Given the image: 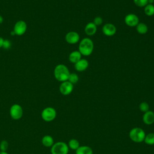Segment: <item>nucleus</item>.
<instances>
[{
	"label": "nucleus",
	"instance_id": "obj_1",
	"mask_svg": "<svg viewBox=\"0 0 154 154\" xmlns=\"http://www.w3.org/2000/svg\"><path fill=\"white\" fill-rule=\"evenodd\" d=\"M54 75L57 81L62 82L68 80L70 72L68 68L64 64H60L55 66Z\"/></svg>",
	"mask_w": 154,
	"mask_h": 154
},
{
	"label": "nucleus",
	"instance_id": "obj_2",
	"mask_svg": "<svg viewBox=\"0 0 154 154\" xmlns=\"http://www.w3.org/2000/svg\"><path fill=\"white\" fill-rule=\"evenodd\" d=\"M94 49V44L93 41L89 38H83L79 43V52L81 55L88 56L91 54Z\"/></svg>",
	"mask_w": 154,
	"mask_h": 154
},
{
	"label": "nucleus",
	"instance_id": "obj_3",
	"mask_svg": "<svg viewBox=\"0 0 154 154\" xmlns=\"http://www.w3.org/2000/svg\"><path fill=\"white\" fill-rule=\"evenodd\" d=\"M146 134L140 128H134L129 132V138L135 143H141L144 141Z\"/></svg>",
	"mask_w": 154,
	"mask_h": 154
},
{
	"label": "nucleus",
	"instance_id": "obj_4",
	"mask_svg": "<svg viewBox=\"0 0 154 154\" xmlns=\"http://www.w3.org/2000/svg\"><path fill=\"white\" fill-rule=\"evenodd\" d=\"M51 154H67L69 152V146L64 142H57L51 147Z\"/></svg>",
	"mask_w": 154,
	"mask_h": 154
},
{
	"label": "nucleus",
	"instance_id": "obj_5",
	"mask_svg": "<svg viewBox=\"0 0 154 154\" xmlns=\"http://www.w3.org/2000/svg\"><path fill=\"white\" fill-rule=\"evenodd\" d=\"M41 116L44 121L48 122H52L57 116V111L52 107H47L43 109L41 113Z\"/></svg>",
	"mask_w": 154,
	"mask_h": 154
},
{
	"label": "nucleus",
	"instance_id": "obj_6",
	"mask_svg": "<svg viewBox=\"0 0 154 154\" xmlns=\"http://www.w3.org/2000/svg\"><path fill=\"white\" fill-rule=\"evenodd\" d=\"M23 114V108L22 106L17 103L13 104L10 109V115L14 120L20 119Z\"/></svg>",
	"mask_w": 154,
	"mask_h": 154
},
{
	"label": "nucleus",
	"instance_id": "obj_7",
	"mask_svg": "<svg viewBox=\"0 0 154 154\" xmlns=\"http://www.w3.org/2000/svg\"><path fill=\"white\" fill-rule=\"evenodd\" d=\"M27 29V25L24 20H20L16 22L13 27V31L16 35H22L24 34Z\"/></svg>",
	"mask_w": 154,
	"mask_h": 154
},
{
	"label": "nucleus",
	"instance_id": "obj_8",
	"mask_svg": "<svg viewBox=\"0 0 154 154\" xmlns=\"http://www.w3.org/2000/svg\"><path fill=\"white\" fill-rule=\"evenodd\" d=\"M60 91L63 95L70 94L73 89V84L70 83L69 81H66L62 82L60 85Z\"/></svg>",
	"mask_w": 154,
	"mask_h": 154
},
{
	"label": "nucleus",
	"instance_id": "obj_9",
	"mask_svg": "<svg viewBox=\"0 0 154 154\" xmlns=\"http://www.w3.org/2000/svg\"><path fill=\"white\" fill-rule=\"evenodd\" d=\"M125 23L130 26H136L139 23V19L137 15L135 14H128L125 17Z\"/></svg>",
	"mask_w": 154,
	"mask_h": 154
},
{
	"label": "nucleus",
	"instance_id": "obj_10",
	"mask_svg": "<svg viewBox=\"0 0 154 154\" xmlns=\"http://www.w3.org/2000/svg\"><path fill=\"white\" fill-rule=\"evenodd\" d=\"M65 39L69 44H75L79 40V35L75 31H70L66 34Z\"/></svg>",
	"mask_w": 154,
	"mask_h": 154
},
{
	"label": "nucleus",
	"instance_id": "obj_11",
	"mask_svg": "<svg viewBox=\"0 0 154 154\" xmlns=\"http://www.w3.org/2000/svg\"><path fill=\"white\" fill-rule=\"evenodd\" d=\"M102 32L106 36H112L116 32V27L112 23H106L102 27Z\"/></svg>",
	"mask_w": 154,
	"mask_h": 154
},
{
	"label": "nucleus",
	"instance_id": "obj_12",
	"mask_svg": "<svg viewBox=\"0 0 154 154\" xmlns=\"http://www.w3.org/2000/svg\"><path fill=\"white\" fill-rule=\"evenodd\" d=\"M143 121L147 125L153 124L154 123V112L149 110L144 112L143 116Z\"/></svg>",
	"mask_w": 154,
	"mask_h": 154
},
{
	"label": "nucleus",
	"instance_id": "obj_13",
	"mask_svg": "<svg viewBox=\"0 0 154 154\" xmlns=\"http://www.w3.org/2000/svg\"><path fill=\"white\" fill-rule=\"evenodd\" d=\"M88 67V62L85 59H81L75 64V68L78 72H83Z\"/></svg>",
	"mask_w": 154,
	"mask_h": 154
},
{
	"label": "nucleus",
	"instance_id": "obj_14",
	"mask_svg": "<svg viewBox=\"0 0 154 154\" xmlns=\"http://www.w3.org/2000/svg\"><path fill=\"white\" fill-rule=\"evenodd\" d=\"M84 31L87 35H93L96 32L97 26L93 22H89L85 26Z\"/></svg>",
	"mask_w": 154,
	"mask_h": 154
},
{
	"label": "nucleus",
	"instance_id": "obj_15",
	"mask_svg": "<svg viewBox=\"0 0 154 154\" xmlns=\"http://www.w3.org/2000/svg\"><path fill=\"white\" fill-rule=\"evenodd\" d=\"M81 54L79 52V51H75L72 52L69 56V61L72 63L75 64L77 63L78 61H79L81 59Z\"/></svg>",
	"mask_w": 154,
	"mask_h": 154
},
{
	"label": "nucleus",
	"instance_id": "obj_16",
	"mask_svg": "<svg viewBox=\"0 0 154 154\" xmlns=\"http://www.w3.org/2000/svg\"><path fill=\"white\" fill-rule=\"evenodd\" d=\"M76 154H93V150L89 146H82L76 150Z\"/></svg>",
	"mask_w": 154,
	"mask_h": 154
},
{
	"label": "nucleus",
	"instance_id": "obj_17",
	"mask_svg": "<svg viewBox=\"0 0 154 154\" xmlns=\"http://www.w3.org/2000/svg\"><path fill=\"white\" fill-rule=\"evenodd\" d=\"M42 143L45 147H52L54 144L53 138L49 135H45L42 139Z\"/></svg>",
	"mask_w": 154,
	"mask_h": 154
},
{
	"label": "nucleus",
	"instance_id": "obj_18",
	"mask_svg": "<svg viewBox=\"0 0 154 154\" xmlns=\"http://www.w3.org/2000/svg\"><path fill=\"white\" fill-rule=\"evenodd\" d=\"M136 29L139 34H144L147 33L148 31V27L144 23H138V25L136 26Z\"/></svg>",
	"mask_w": 154,
	"mask_h": 154
},
{
	"label": "nucleus",
	"instance_id": "obj_19",
	"mask_svg": "<svg viewBox=\"0 0 154 154\" xmlns=\"http://www.w3.org/2000/svg\"><path fill=\"white\" fill-rule=\"evenodd\" d=\"M144 13L148 16H152L154 14V5L153 4H147L144 7Z\"/></svg>",
	"mask_w": 154,
	"mask_h": 154
},
{
	"label": "nucleus",
	"instance_id": "obj_20",
	"mask_svg": "<svg viewBox=\"0 0 154 154\" xmlns=\"http://www.w3.org/2000/svg\"><path fill=\"white\" fill-rule=\"evenodd\" d=\"M68 146H69V148L71 149L72 150H76L80 146L79 142L76 139H71L69 141Z\"/></svg>",
	"mask_w": 154,
	"mask_h": 154
},
{
	"label": "nucleus",
	"instance_id": "obj_21",
	"mask_svg": "<svg viewBox=\"0 0 154 154\" xmlns=\"http://www.w3.org/2000/svg\"><path fill=\"white\" fill-rule=\"evenodd\" d=\"M144 141L148 145L154 144V133H149L146 135Z\"/></svg>",
	"mask_w": 154,
	"mask_h": 154
},
{
	"label": "nucleus",
	"instance_id": "obj_22",
	"mask_svg": "<svg viewBox=\"0 0 154 154\" xmlns=\"http://www.w3.org/2000/svg\"><path fill=\"white\" fill-rule=\"evenodd\" d=\"M78 80H79L78 75L76 73H70L67 81H69L72 84H76L78 81Z\"/></svg>",
	"mask_w": 154,
	"mask_h": 154
},
{
	"label": "nucleus",
	"instance_id": "obj_23",
	"mask_svg": "<svg viewBox=\"0 0 154 154\" xmlns=\"http://www.w3.org/2000/svg\"><path fill=\"white\" fill-rule=\"evenodd\" d=\"M9 144L7 140H2L0 143V150L3 152H7L8 149Z\"/></svg>",
	"mask_w": 154,
	"mask_h": 154
},
{
	"label": "nucleus",
	"instance_id": "obj_24",
	"mask_svg": "<svg viewBox=\"0 0 154 154\" xmlns=\"http://www.w3.org/2000/svg\"><path fill=\"white\" fill-rule=\"evenodd\" d=\"M139 108L141 112H146L149 110V105L147 102H143L140 104Z\"/></svg>",
	"mask_w": 154,
	"mask_h": 154
},
{
	"label": "nucleus",
	"instance_id": "obj_25",
	"mask_svg": "<svg viewBox=\"0 0 154 154\" xmlns=\"http://www.w3.org/2000/svg\"><path fill=\"white\" fill-rule=\"evenodd\" d=\"M134 2L136 5L140 7H145L148 4V0H134Z\"/></svg>",
	"mask_w": 154,
	"mask_h": 154
},
{
	"label": "nucleus",
	"instance_id": "obj_26",
	"mask_svg": "<svg viewBox=\"0 0 154 154\" xmlns=\"http://www.w3.org/2000/svg\"><path fill=\"white\" fill-rule=\"evenodd\" d=\"M96 26L97 25H100L102 22H103V19L100 16H96L94 20H93V22Z\"/></svg>",
	"mask_w": 154,
	"mask_h": 154
},
{
	"label": "nucleus",
	"instance_id": "obj_27",
	"mask_svg": "<svg viewBox=\"0 0 154 154\" xmlns=\"http://www.w3.org/2000/svg\"><path fill=\"white\" fill-rule=\"evenodd\" d=\"M11 42L8 40V39H5L4 40V43H3V45H2V48L5 49H8L11 47Z\"/></svg>",
	"mask_w": 154,
	"mask_h": 154
},
{
	"label": "nucleus",
	"instance_id": "obj_28",
	"mask_svg": "<svg viewBox=\"0 0 154 154\" xmlns=\"http://www.w3.org/2000/svg\"><path fill=\"white\" fill-rule=\"evenodd\" d=\"M4 40V39L2 37H0V48H2V45H3Z\"/></svg>",
	"mask_w": 154,
	"mask_h": 154
},
{
	"label": "nucleus",
	"instance_id": "obj_29",
	"mask_svg": "<svg viewBox=\"0 0 154 154\" xmlns=\"http://www.w3.org/2000/svg\"><path fill=\"white\" fill-rule=\"evenodd\" d=\"M3 21H4V19H3L2 16L0 15V24H1L3 22Z\"/></svg>",
	"mask_w": 154,
	"mask_h": 154
},
{
	"label": "nucleus",
	"instance_id": "obj_30",
	"mask_svg": "<svg viewBox=\"0 0 154 154\" xmlns=\"http://www.w3.org/2000/svg\"><path fill=\"white\" fill-rule=\"evenodd\" d=\"M154 2V0H148V4H153Z\"/></svg>",
	"mask_w": 154,
	"mask_h": 154
},
{
	"label": "nucleus",
	"instance_id": "obj_31",
	"mask_svg": "<svg viewBox=\"0 0 154 154\" xmlns=\"http://www.w3.org/2000/svg\"><path fill=\"white\" fill-rule=\"evenodd\" d=\"M0 154H8L7 152H3V151H0Z\"/></svg>",
	"mask_w": 154,
	"mask_h": 154
},
{
	"label": "nucleus",
	"instance_id": "obj_32",
	"mask_svg": "<svg viewBox=\"0 0 154 154\" xmlns=\"http://www.w3.org/2000/svg\"><path fill=\"white\" fill-rule=\"evenodd\" d=\"M11 35H15V34H14V32L13 31H12L11 32Z\"/></svg>",
	"mask_w": 154,
	"mask_h": 154
}]
</instances>
